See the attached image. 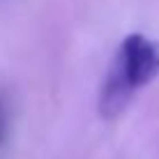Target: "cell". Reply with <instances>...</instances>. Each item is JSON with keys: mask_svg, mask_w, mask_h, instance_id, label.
<instances>
[{"mask_svg": "<svg viewBox=\"0 0 159 159\" xmlns=\"http://www.w3.org/2000/svg\"><path fill=\"white\" fill-rule=\"evenodd\" d=\"M159 76V44L141 32H131L120 42L99 88V116L116 120L122 116L131 97Z\"/></svg>", "mask_w": 159, "mask_h": 159, "instance_id": "cell-1", "label": "cell"}, {"mask_svg": "<svg viewBox=\"0 0 159 159\" xmlns=\"http://www.w3.org/2000/svg\"><path fill=\"white\" fill-rule=\"evenodd\" d=\"M9 136V111H7V99L0 95V148L7 143Z\"/></svg>", "mask_w": 159, "mask_h": 159, "instance_id": "cell-2", "label": "cell"}]
</instances>
